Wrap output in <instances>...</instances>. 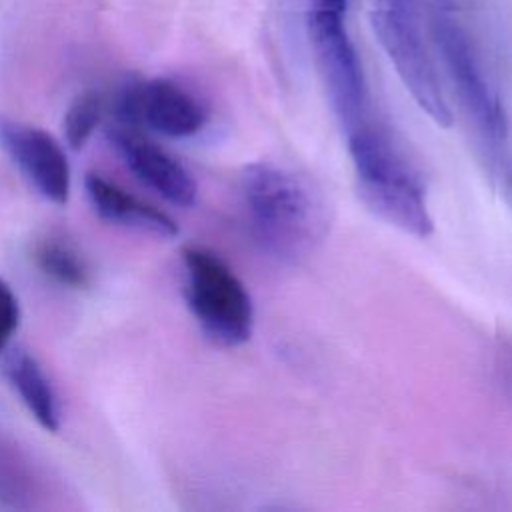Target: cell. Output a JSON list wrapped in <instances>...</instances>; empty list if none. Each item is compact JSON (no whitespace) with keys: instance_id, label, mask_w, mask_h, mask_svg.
Listing matches in <instances>:
<instances>
[{"instance_id":"8992f818","label":"cell","mask_w":512,"mask_h":512,"mask_svg":"<svg viewBox=\"0 0 512 512\" xmlns=\"http://www.w3.org/2000/svg\"><path fill=\"white\" fill-rule=\"evenodd\" d=\"M308 34L322 82L344 130L368 124V86L346 30V16L308 12Z\"/></svg>"},{"instance_id":"8fae6325","label":"cell","mask_w":512,"mask_h":512,"mask_svg":"<svg viewBox=\"0 0 512 512\" xmlns=\"http://www.w3.org/2000/svg\"><path fill=\"white\" fill-rule=\"evenodd\" d=\"M4 376L34 420L44 430L56 432L60 428V406L40 362L30 352L16 348L4 358Z\"/></svg>"},{"instance_id":"4fadbf2b","label":"cell","mask_w":512,"mask_h":512,"mask_svg":"<svg viewBox=\"0 0 512 512\" xmlns=\"http://www.w3.org/2000/svg\"><path fill=\"white\" fill-rule=\"evenodd\" d=\"M102 98L96 92H82L68 106L64 116V138L72 150H80L102 118Z\"/></svg>"},{"instance_id":"3957f363","label":"cell","mask_w":512,"mask_h":512,"mask_svg":"<svg viewBox=\"0 0 512 512\" xmlns=\"http://www.w3.org/2000/svg\"><path fill=\"white\" fill-rule=\"evenodd\" d=\"M182 266L186 302L204 336L224 348L246 344L254 330V306L234 270L196 244L182 250Z\"/></svg>"},{"instance_id":"6da1fadb","label":"cell","mask_w":512,"mask_h":512,"mask_svg":"<svg viewBox=\"0 0 512 512\" xmlns=\"http://www.w3.org/2000/svg\"><path fill=\"white\" fill-rule=\"evenodd\" d=\"M242 196L256 242L274 258H306L324 238V204L312 186L274 162H252L242 176Z\"/></svg>"},{"instance_id":"30bf717a","label":"cell","mask_w":512,"mask_h":512,"mask_svg":"<svg viewBox=\"0 0 512 512\" xmlns=\"http://www.w3.org/2000/svg\"><path fill=\"white\" fill-rule=\"evenodd\" d=\"M84 188L94 212L110 224L134 228L160 238H174L178 234V224L166 212L142 202L100 174L88 172Z\"/></svg>"},{"instance_id":"ba28073f","label":"cell","mask_w":512,"mask_h":512,"mask_svg":"<svg viewBox=\"0 0 512 512\" xmlns=\"http://www.w3.org/2000/svg\"><path fill=\"white\" fill-rule=\"evenodd\" d=\"M0 146L46 200L54 204L68 202L72 184L70 164L64 148L50 132L0 118Z\"/></svg>"},{"instance_id":"9a60e30c","label":"cell","mask_w":512,"mask_h":512,"mask_svg":"<svg viewBox=\"0 0 512 512\" xmlns=\"http://www.w3.org/2000/svg\"><path fill=\"white\" fill-rule=\"evenodd\" d=\"M510 182H512V176H510Z\"/></svg>"},{"instance_id":"5b68a950","label":"cell","mask_w":512,"mask_h":512,"mask_svg":"<svg viewBox=\"0 0 512 512\" xmlns=\"http://www.w3.org/2000/svg\"><path fill=\"white\" fill-rule=\"evenodd\" d=\"M428 22L434 44L466 114L492 148H502L508 136L506 112L482 70L468 32L458 20L454 2L428 0Z\"/></svg>"},{"instance_id":"7a4b0ae2","label":"cell","mask_w":512,"mask_h":512,"mask_svg":"<svg viewBox=\"0 0 512 512\" xmlns=\"http://www.w3.org/2000/svg\"><path fill=\"white\" fill-rule=\"evenodd\" d=\"M346 140L358 194L368 210L410 236H430L434 220L424 188L390 140L372 122L346 132Z\"/></svg>"},{"instance_id":"9c48e42d","label":"cell","mask_w":512,"mask_h":512,"mask_svg":"<svg viewBox=\"0 0 512 512\" xmlns=\"http://www.w3.org/2000/svg\"><path fill=\"white\" fill-rule=\"evenodd\" d=\"M106 134L122 162L142 184L174 206L188 208L196 202L198 186L190 170L164 148L144 138L138 128L114 122Z\"/></svg>"},{"instance_id":"5bb4252c","label":"cell","mask_w":512,"mask_h":512,"mask_svg":"<svg viewBox=\"0 0 512 512\" xmlns=\"http://www.w3.org/2000/svg\"><path fill=\"white\" fill-rule=\"evenodd\" d=\"M20 324V304L10 284L0 278V354L6 352Z\"/></svg>"},{"instance_id":"277c9868","label":"cell","mask_w":512,"mask_h":512,"mask_svg":"<svg viewBox=\"0 0 512 512\" xmlns=\"http://www.w3.org/2000/svg\"><path fill=\"white\" fill-rule=\"evenodd\" d=\"M370 22L420 110L440 128H450L452 112L422 38L420 0H370Z\"/></svg>"},{"instance_id":"52a82bcc","label":"cell","mask_w":512,"mask_h":512,"mask_svg":"<svg viewBox=\"0 0 512 512\" xmlns=\"http://www.w3.org/2000/svg\"><path fill=\"white\" fill-rule=\"evenodd\" d=\"M112 110L118 124L148 128L168 138L194 136L208 118L204 104L168 78L126 82L114 96Z\"/></svg>"},{"instance_id":"7c38bea8","label":"cell","mask_w":512,"mask_h":512,"mask_svg":"<svg viewBox=\"0 0 512 512\" xmlns=\"http://www.w3.org/2000/svg\"><path fill=\"white\" fill-rule=\"evenodd\" d=\"M34 262L38 270L66 288H86L90 284V268L82 254L62 238H42L34 246Z\"/></svg>"}]
</instances>
